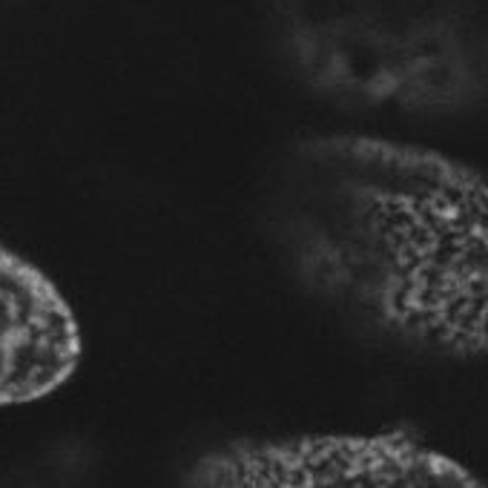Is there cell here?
<instances>
[{"label": "cell", "instance_id": "cell-1", "mask_svg": "<svg viewBox=\"0 0 488 488\" xmlns=\"http://www.w3.org/2000/svg\"><path fill=\"white\" fill-rule=\"evenodd\" d=\"M270 236L299 285L402 354L488 362V173L368 132L296 144L270 193Z\"/></svg>", "mask_w": 488, "mask_h": 488}, {"label": "cell", "instance_id": "cell-2", "mask_svg": "<svg viewBox=\"0 0 488 488\" xmlns=\"http://www.w3.org/2000/svg\"><path fill=\"white\" fill-rule=\"evenodd\" d=\"M184 488H488L445 448L402 428L242 437L201 451Z\"/></svg>", "mask_w": 488, "mask_h": 488}, {"label": "cell", "instance_id": "cell-3", "mask_svg": "<svg viewBox=\"0 0 488 488\" xmlns=\"http://www.w3.org/2000/svg\"><path fill=\"white\" fill-rule=\"evenodd\" d=\"M84 357L78 316L52 278L0 242V408L60 391Z\"/></svg>", "mask_w": 488, "mask_h": 488}]
</instances>
